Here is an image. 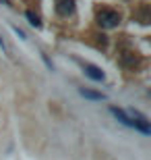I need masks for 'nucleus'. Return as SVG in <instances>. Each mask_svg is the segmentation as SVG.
<instances>
[{
	"label": "nucleus",
	"mask_w": 151,
	"mask_h": 160,
	"mask_svg": "<svg viewBox=\"0 0 151 160\" xmlns=\"http://www.w3.org/2000/svg\"><path fill=\"white\" fill-rule=\"evenodd\" d=\"M110 112L116 117V121H120L122 125H126V127H130V129L134 131H141L143 135H149L151 129H149V123H139V121H134L130 114L124 110V108H116V106H110Z\"/></svg>",
	"instance_id": "f257e3e1"
},
{
	"label": "nucleus",
	"mask_w": 151,
	"mask_h": 160,
	"mask_svg": "<svg viewBox=\"0 0 151 160\" xmlns=\"http://www.w3.org/2000/svg\"><path fill=\"white\" fill-rule=\"evenodd\" d=\"M83 71H85V75L87 77H91L93 81H104V73L99 71V67H95V65H91V62H83Z\"/></svg>",
	"instance_id": "f03ea898"
},
{
	"label": "nucleus",
	"mask_w": 151,
	"mask_h": 160,
	"mask_svg": "<svg viewBox=\"0 0 151 160\" xmlns=\"http://www.w3.org/2000/svg\"><path fill=\"white\" fill-rule=\"evenodd\" d=\"M79 94H81L83 98L91 100V102H104V100H108V96H106V94H99V92H91V89H87V88H81V89H79Z\"/></svg>",
	"instance_id": "7ed1b4c3"
},
{
	"label": "nucleus",
	"mask_w": 151,
	"mask_h": 160,
	"mask_svg": "<svg viewBox=\"0 0 151 160\" xmlns=\"http://www.w3.org/2000/svg\"><path fill=\"white\" fill-rule=\"evenodd\" d=\"M0 48L4 50V54H11V50H8V46H6V42H4V38L0 36Z\"/></svg>",
	"instance_id": "20e7f679"
},
{
	"label": "nucleus",
	"mask_w": 151,
	"mask_h": 160,
	"mask_svg": "<svg viewBox=\"0 0 151 160\" xmlns=\"http://www.w3.org/2000/svg\"><path fill=\"white\" fill-rule=\"evenodd\" d=\"M12 31H15V33H17V36L21 38V40H27V38H25V33H23L21 29H19V27H12Z\"/></svg>",
	"instance_id": "39448f33"
}]
</instances>
